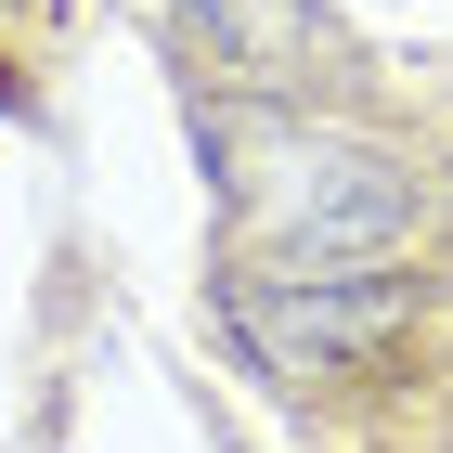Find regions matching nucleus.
Listing matches in <instances>:
<instances>
[{
  "label": "nucleus",
  "instance_id": "obj_1",
  "mask_svg": "<svg viewBox=\"0 0 453 453\" xmlns=\"http://www.w3.org/2000/svg\"><path fill=\"white\" fill-rule=\"evenodd\" d=\"M234 273H388L415 246V169L363 130H220Z\"/></svg>",
  "mask_w": 453,
  "mask_h": 453
},
{
  "label": "nucleus",
  "instance_id": "obj_3",
  "mask_svg": "<svg viewBox=\"0 0 453 453\" xmlns=\"http://www.w3.org/2000/svg\"><path fill=\"white\" fill-rule=\"evenodd\" d=\"M0 13H39V27H52V13H65V0H0Z\"/></svg>",
  "mask_w": 453,
  "mask_h": 453
},
{
  "label": "nucleus",
  "instance_id": "obj_2",
  "mask_svg": "<svg viewBox=\"0 0 453 453\" xmlns=\"http://www.w3.org/2000/svg\"><path fill=\"white\" fill-rule=\"evenodd\" d=\"M220 324H234L273 376H349L376 363L402 324H415V285L402 273H220Z\"/></svg>",
  "mask_w": 453,
  "mask_h": 453
}]
</instances>
